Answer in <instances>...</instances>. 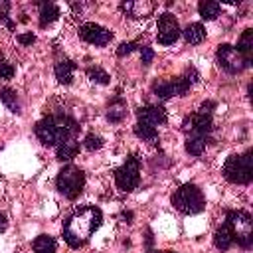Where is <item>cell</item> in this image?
<instances>
[{
  "label": "cell",
  "instance_id": "cell-1",
  "mask_svg": "<svg viewBox=\"0 0 253 253\" xmlns=\"http://www.w3.org/2000/svg\"><path fill=\"white\" fill-rule=\"evenodd\" d=\"M103 221V213L99 208L95 206H85L81 210H77L67 221H65V227H63V239L69 247L73 249H79L83 247L89 237L93 235L95 229H99Z\"/></svg>",
  "mask_w": 253,
  "mask_h": 253
},
{
  "label": "cell",
  "instance_id": "cell-2",
  "mask_svg": "<svg viewBox=\"0 0 253 253\" xmlns=\"http://www.w3.org/2000/svg\"><path fill=\"white\" fill-rule=\"evenodd\" d=\"M77 130H79L77 123L65 115H51L36 125V136L45 146H55V144L59 146L61 142L71 140L77 134Z\"/></svg>",
  "mask_w": 253,
  "mask_h": 253
},
{
  "label": "cell",
  "instance_id": "cell-3",
  "mask_svg": "<svg viewBox=\"0 0 253 253\" xmlns=\"http://www.w3.org/2000/svg\"><path fill=\"white\" fill-rule=\"evenodd\" d=\"M223 176L231 184H249L253 180V152L231 154L223 164Z\"/></svg>",
  "mask_w": 253,
  "mask_h": 253
},
{
  "label": "cell",
  "instance_id": "cell-4",
  "mask_svg": "<svg viewBox=\"0 0 253 253\" xmlns=\"http://www.w3.org/2000/svg\"><path fill=\"white\" fill-rule=\"evenodd\" d=\"M172 206L186 215H194L206 208V198L196 184H182L172 194Z\"/></svg>",
  "mask_w": 253,
  "mask_h": 253
},
{
  "label": "cell",
  "instance_id": "cell-5",
  "mask_svg": "<svg viewBox=\"0 0 253 253\" xmlns=\"http://www.w3.org/2000/svg\"><path fill=\"white\" fill-rule=\"evenodd\" d=\"M57 190L59 194H63L67 200H75L81 192H83V186H85V174L81 168L73 166V164H67L59 170L57 174Z\"/></svg>",
  "mask_w": 253,
  "mask_h": 253
},
{
  "label": "cell",
  "instance_id": "cell-6",
  "mask_svg": "<svg viewBox=\"0 0 253 253\" xmlns=\"http://www.w3.org/2000/svg\"><path fill=\"white\" fill-rule=\"evenodd\" d=\"M225 221L229 223L237 245L243 247V249H249L251 243H253V221H251V215L247 211H227Z\"/></svg>",
  "mask_w": 253,
  "mask_h": 253
},
{
  "label": "cell",
  "instance_id": "cell-7",
  "mask_svg": "<svg viewBox=\"0 0 253 253\" xmlns=\"http://www.w3.org/2000/svg\"><path fill=\"white\" fill-rule=\"evenodd\" d=\"M215 57H217L219 67H221L223 71H227V73H239V71H243L245 67L251 65V63L243 57V53H241L237 47L229 45V43H221V45L217 47Z\"/></svg>",
  "mask_w": 253,
  "mask_h": 253
},
{
  "label": "cell",
  "instance_id": "cell-8",
  "mask_svg": "<svg viewBox=\"0 0 253 253\" xmlns=\"http://www.w3.org/2000/svg\"><path fill=\"white\" fill-rule=\"evenodd\" d=\"M138 180H140V164L134 156H128L125 160V164L115 170V182H117L119 190L130 192L138 186Z\"/></svg>",
  "mask_w": 253,
  "mask_h": 253
},
{
  "label": "cell",
  "instance_id": "cell-9",
  "mask_svg": "<svg viewBox=\"0 0 253 253\" xmlns=\"http://www.w3.org/2000/svg\"><path fill=\"white\" fill-rule=\"evenodd\" d=\"M180 34H182V30L178 26V20L170 12H164L158 18V34H156L158 43L160 45H172L180 38Z\"/></svg>",
  "mask_w": 253,
  "mask_h": 253
},
{
  "label": "cell",
  "instance_id": "cell-10",
  "mask_svg": "<svg viewBox=\"0 0 253 253\" xmlns=\"http://www.w3.org/2000/svg\"><path fill=\"white\" fill-rule=\"evenodd\" d=\"M211 126H213L211 115H206V113H200V111L192 113V115L186 117L184 123H182V128H184L186 134H192V136H206V138H208V134L211 132Z\"/></svg>",
  "mask_w": 253,
  "mask_h": 253
},
{
  "label": "cell",
  "instance_id": "cell-11",
  "mask_svg": "<svg viewBox=\"0 0 253 253\" xmlns=\"http://www.w3.org/2000/svg\"><path fill=\"white\" fill-rule=\"evenodd\" d=\"M79 36H81L85 42L93 43V45H107V43L113 40V32L107 30L105 26L95 24V22L83 24V26L79 28Z\"/></svg>",
  "mask_w": 253,
  "mask_h": 253
},
{
  "label": "cell",
  "instance_id": "cell-12",
  "mask_svg": "<svg viewBox=\"0 0 253 253\" xmlns=\"http://www.w3.org/2000/svg\"><path fill=\"white\" fill-rule=\"evenodd\" d=\"M136 117H138V123H146L150 126L164 125L168 119L164 107H160V105H144L136 111Z\"/></svg>",
  "mask_w": 253,
  "mask_h": 253
},
{
  "label": "cell",
  "instance_id": "cell-13",
  "mask_svg": "<svg viewBox=\"0 0 253 253\" xmlns=\"http://www.w3.org/2000/svg\"><path fill=\"white\" fill-rule=\"evenodd\" d=\"M121 10L128 16V18H146L152 14L154 10V4L152 2H146V0H138V2H123L121 4Z\"/></svg>",
  "mask_w": 253,
  "mask_h": 253
},
{
  "label": "cell",
  "instance_id": "cell-14",
  "mask_svg": "<svg viewBox=\"0 0 253 253\" xmlns=\"http://www.w3.org/2000/svg\"><path fill=\"white\" fill-rule=\"evenodd\" d=\"M198 71L196 69H188L184 75H180V77H176L174 81H172V85H174V93H176V97H182V95H186L188 91H190V87L198 81Z\"/></svg>",
  "mask_w": 253,
  "mask_h": 253
},
{
  "label": "cell",
  "instance_id": "cell-15",
  "mask_svg": "<svg viewBox=\"0 0 253 253\" xmlns=\"http://www.w3.org/2000/svg\"><path fill=\"white\" fill-rule=\"evenodd\" d=\"M213 243H215V247H217L219 251H227V249L235 243L233 231H231V227H229L227 221H223V223L217 227V231H215V235H213Z\"/></svg>",
  "mask_w": 253,
  "mask_h": 253
},
{
  "label": "cell",
  "instance_id": "cell-16",
  "mask_svg": "<svg viewBox=\"0 0 253 253\" xmlns=\"http://www.w3.org/2000/svg\"><path fill=\"white\" fill-rule=\"evenodd\" d=\"M55 79L63 85H69L73 81V71H75V63L71 59H61L55 63Z\"/></svg>",
  "mask_w": 253,
  "mask_h": 253
},
{
  "label": "cell",
  "instance_id": "cell-17",
  "mask_svg": "<svg viewBox=\"0 0 253 253\" xmlns=\"http://www.w3.org/2000/svg\"><path fill=\"white\" fill-rule=\"evenodd\" d=\"M59 18V8L53 2H40V26L45 28L47 24Z\"/></svg>",
  "mask_w": 253,
  "mask_h": 253
},
{
  "label": "cell",
  "instance_id": "cell-18",
  "mask_svg": "<svg viewBox=\"0 0 253 253\" xmlns=\"http://www.w3.org/2000/svg\"><path fill=\"white\" fill-rule=\"evenodd\" d=\"M182 36H184V40H186L188 43L198 45V43H202V42L206 40V28L196 22V24H190V26L182 32Z\"/></svg>",
  "mask_w": 253,
  "mask_h": 253
},
{
  "label": "cell",
  "instance_id": "cell-19",
  "mask_svg": "<svg viewBox=\"0 0 253 253\" xmlns=\"http://www.w3.org/2000/svg\"><path fill=\"white\" fill-rule=\"evenodd\" d=\"M237 49L243 53V57H245L249 63H253V30H251V28H247V30L241 34L239 43H237Z\"/></svg>",
  "mask_w": 253,
  "mask_h": 253
},
{
  "label": "cell",
  "instance_id": "cell-20",
  "mask_svg": "<svg viewBox=\"0 0 253 253\" xmlns=\"http://www.w3.org/2000/svg\"><path fill=\"white\" fill-rule=\"evenodd\" d=\"M77 152H79V142H77L75 138L65 140V142H61V144L57 146V160H61V162H69L71 158H75Z\"/></svg>",
  "mask_w": 253,
  "mask_h": 253
},
{
  "label": "cell",
  "instance_id": "cell-21",
  "mask_svg": "<svg viewBox=\"0 0 253 253\" xmlns=\"http://www.w3.org/2000/svg\"><path fill=\"white\" fill-rule=\"evenodd\" d=\"M206 144H208L206 136H192V134L186 136V152L192 156H200L206 150Z\"/></svg>",
  "mask_w": 253,
  "mask_h": 253
},
{
  "label": "cell",
  "instance_id": "cell-22",
  "mask_svg": "<svg viewBox=\"0 0 253 253\" xmlns=\"http://www.w3.org/2000/svg\"><path fill=\"white\" fill-rule=\"evenodd\" d=\"M219 10H221V6L217 2H211V0H202L198 4V12L204 20H215L219 16Z\"/></svg>",
  "mask_w": 253,
  "mask_h": 253
},
{
  "label": "cell",
  "instance_id": "cell-23",
  "mask_svg": "<svg viewBox=\"0 0 253 253\" xmlns=\"http://www.w3.org/2000/svg\"><path fill=\"white\" fill-rule=\"evenodd\" d=\"M0 101L6 105L8 111H12V113H20V101H18V93H16L14 89L4 87V89L0 91Z\"/></svg>",
  "mask_w": 253,
  "mask_h": 253
},
{
  "label": "cell",
  "instance_id": "cell-24",
  "mask_svg": "<svg viewBox=\"0 0 253 253\" xmlns=\"http://www.w3.org/2000/svg\"><path fill=\"white\" fill-rule=\"evenodd\" d=\"M134 134L138 138H142L144 142H156L158 140V130L156 126H150L146 123H136L134 125Z\"/></svg>",
  "mask_w": 253,
  "mask_h": 253
},
{
  "label": "cell",
  "instance_id": "cell-25",
  "mask_svg": "<svg viewBox=\"0 0 253 253\" xmlns=\"http://www.w3.org/2000/svg\"><path fill=\"white\" fill-rule=\"evenodd\" d=\"M55 239L49 235H38L34 239V253H55Z\"/></svg>",
  "mask_w": 253,
  "mask_h": 253
},
{
  "label": "cell",
  "instance_id": "cell-26",
  "mask_svg": "<svg viewBox=\"0 0 253 253\" xmlns=\"http://www.w3.org/2000/svg\"><path fill=\"white\" fill-rule=\"evenodd\" d=\"M125 115H126V105H125L123 101H115V103L109 107V111H107V119H109L111 123H121V121L125 119Z\"/></svg>",
  "mask_w": 253,
  "mask_h": 253
},
{
  "label": "cell",
  "instance_id": "cell-27",
  "mask_svg": "<svg viewBox=\"0 0 253 253\" xmlns=\"http://www.w3.org/2000/svg\"><path fill=\"white\" fill-rule=\"evenodd\" d=\"M154 95H156L158 99H162V101H166V99H170V97H176L172 81H158V83L154 85Z\"/></svg>",
  "mask_w": 253,
  "mask_h": 253
},
{
  "label": "cell",
  "instance_id": "cell-28",
  "mask_svg": "<svg viewBox=\"0 0 253 253\" xmlns=\"http://www.w3.org/2000/svg\"><path fill=\"white\" fill-rule=\"evenodd\" d=\"M87 77L93 81V83H99V85H107L109 83V75H107V71H103L101 67H89L87 69Z\"/></svg>",
  "mask_w": 253,
  "mask_h": 253
},
{
  "label": "cell",
  "instance_id": "cell-29",
  "mask_svg": "<svg viewBox=\"0 0 253 253\" xmlns=\"http://www.w3.org/2000/svg\"><path fill=\"white\" fill-rule=\"evenodd\" d=\"M83 146L87 148V150H99L101 146H103V138L99 136V134H95V132H89L87 136H85V140H83Z\"/></svg>",
  "mask_w": 253,
  "mask_h": 253
},
{
  "label": "cell",
  "instance_id": "cell-30",
  "mask_svg": "<svg viewBox=\"0 0 253 253\" xmlns=\"http://www.w3.org/2000/svg\"><path fill=\"white\" fill-rule=\"evenodd\" d=\"M14 77V65L10 61H0V79H12Z\"/></svg>",
  "mask_w": 253,
  "mask_h": 253
},
{
  "label": "cell",
  "instance_id": "cell-31",
  "mask_svg": "<svg viewBox=\"0 0 253 253\" xmlns=\"http://www.w3.org/2000/svg\"><path fill=\"white\" fill-rule=\"evenodd\" d=\"M152 59H154V51H152V47L142 45V47H140V61H142V65H150Z\"/></svg>",
  "mask_w": 253,
  "mask_h": 253
},
{
  "label": "cell",
  "instance_id": "cell-32",
  "mask_svg": "<svg viewBox=\"0 0 253 253\" xmlns=\"http://www.w3.org/2000/svg\"><path fill=\"white\" fill-rule=\"evenodd\" d=\"M138 45L134 43V42H125V43H121L119 45V49H117V55L119 57H123V55H126V53H130L132 49H136Z\"/></svg>",
  "mask_w": 253,
  "mask_h": 253
},
{
  "label": "cell",
  "instance_id": "cell-33",
  "mask_svg": "<svg viewBox=\"0 0 253 253\" xmlns=\"http://www.w3.org/2000/svg\"><path fill=\"white\" fill-rule=\"evenodd\" d=\"M18 42H20L22 45H32V43L36 42V36H34L32 32H28V34H20V36H18Z\"/></svg>",
  "mask_w": 253,
  "mask_h": 253
},
{
  "label": "cell",
  "instance_id": "cell-34",
  "mask_svg": "<svg viewBox=\"0 0 253 253\" xmlns=\"http://www.w3.org/2000/svg\"><path fill=\"white\" fill-rule=\"evenodd\" d=\"M6 227H8V217L4 213H0V233L6 231Z\"/></svg>",
  "mask_w": 253,
  "mask_h": 253
},
{
  "label": "cell",
  "instance_id": "cell-35",
  "mask_svg": "<svg viewBox=\"0 0 253 253\" xmlns=\"http://www.w3.org/2000/svg\"><path fill=\"white\" fill-rule=\"evenodd\" d=\"M158 253H174V251H158Z\"/></svg>",
  "mask_w": 253,
  "mask_h": 253
},
{
  "label": "cell",
  "instance_id": "cell-36",
  "mask_svg": "<svg viewBox=\"0 0 253 253\" xmlns=\"http://www.w3.org/2000/svg\"><path fill=\"white\" fill-rule=\"evenodd\" d=\"M150 253H158V251H150Z\"/></svg>",
  "mask_w": 253,
  "mask_h": 253
}]
</instances>
